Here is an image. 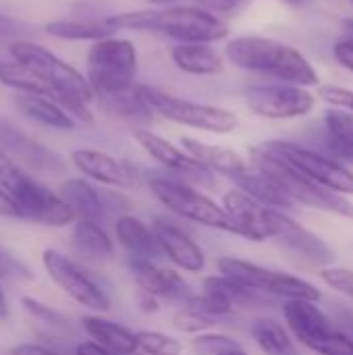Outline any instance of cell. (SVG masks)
I'll use <instances>...</instances> for the list:
<instances>
[{
    "mask_svg": "<svg viewBox=\"0 0 353 355\" xmlns=\"http://www.w3.org/2000/svg\"><path fill=\"white\" fill-rule=\"evenodd\" d=\"M8 52L15 62L29 69L52 92L54 102H58L73 119L94 123V112L89 108L94 102V92L81 71L46 46L29 40H12Z\"/></svg>",
    "mask_w": 353,
    "mask_h": 355,
    "instance_id": "6da1fadb",
    "label": "cell"
},
{
    "mask_svg": "<svg viewBox=\"0 0 353 355\" xmlns=\"http://www.w3.org/2000/svg\"><path fill=\"white\" fill-rule=\"evenodd\" d=\"M106 19L114 27V31L131 29V31L158 33L177 40L179 44H187V42L214 44L229 35V25L214 12L198 4L129 10V12L108 15Z\"/></svg>",
    "mask_w": 353,
    "mask_h": 355,
    "instance_id": "7a4b0ae2",
    "label": "cell"
},
{
    "mask_svg": "<svg viewBox=\"0 0 353 355\" xmlns=\"http://www.w3.org/2000/svg\"><path fill=\"white\" fill-rule=\"evenodd\" d=\"M227 60L237 69L260 73L300 87L320 85L314 64L293 46L264 35H237L227 42Z\"/></svg>",
    "mask_w": 353,
    "mask_h": 355,
    "instance_id": "3957f363",
    "label": "cell"
},
{
    "mask_svg": "<svg viewBox=\"0 0 353 355\" xmlns=\"http://www.w3.org/2000/svg\"><path fill=\"white\" fill-rule=\"evenodd\" d=\"M0 189L12 200L17 208V216L44 225L62 229L75 223L73 210L62 202V198L33 177H29L23 166H19L12 158H8L0 150Z\"/></svg>",
    "mask_w": 353,
    "mask_h": 355,
    "instance_id": "277c9868",
    "label": "cell"
},
{
    "mask_svg": "<svg viewBox=\"0 0 353 355\" xmlns=\"http://www.w3.org/2000/svg\"><path fill=\"white\" fill-rule=\"evenodd\" d=\"M250 160H252V166L260 171L262 175H266L291 202H300L304 206L333 212L337 216L353 220V204L350 200H345V196L314 183L304 173H300L298 168H293L279 156L270 154L262 146L250 148Z\"/></svg>",
    "mask_w": 353,
    "mask_h": 355,
    "instance_id": "5b68a950",
    "label": "cell"
},
{
    "mask_svg": "<svg viewBox=\"0 0 353 355\" xmlns=\"http://www.w3.org/2000/svg\"><path fill=\"white\" fill-rule=\"evenodd\" d=\"M87 83L94 100L133 89L137 75V48L131 40L110 35L92 44L87 52Z\"/></svg>",
    "mask_w": 353,
    "mask_h": 355,
    "instance_id": "8992f818",
    "label": "cell"
},
{
    "mask_svg": "<svg viewBox=\"0 0 353 355\" xmlns=\"http://www.w3.org/2000/svg\"><path fill=\"white\" fill-rule=\"evenodd\" d=\"M137 92L152 114L162 116V119L183 125V127L227 135V133H233L239 125L237 114L225 106L193 102V100L175 96V94L162 92L158 87L146 85V83H137Z\"/></svg>",
    "mask_w": 353,
    "mask_h": 355,
    "instance_id": "52a82bcc",
    "label": "cell"
},
{
    "mask_svg": "<svg viewBox=\"0 0 353 355\" xmlns=\"http://www.w3.org/2000/svg\"><path fill=\"white\" fill-rule=\"evenodd\" d=\"M146 183L154 198L175 216L189 223H198L202 227L233 233V225L223 206H218L212 198H208L193 185L164 175H150Z\"/></svg>",
    "mask_w": 353,
    "mask_h": 355,
    "instance_id": "ba28073f",
    "label": "cell"
},
{
    "mask_svg": "<svg viewBox=\"0 0 353 355\" xmlns=\"http://www.w3.org/2000/svg\"><path fill=\"white\" fill-rule=\"evenodd\" d=\"M262 148L268 150L270 154L279 156L281 160H285L300 173H304L314 183H318L331 191H337L341 196H353V171L347 168L345 164H341L339 160L318 154L300 144L285 141V139L264 141Z\"/></svg>",
    "mask_w": 353,
    "mask_h": 355,
    "instance_id": "9c48e42d",
    "label": "cell"
},
{
    "mask_svg": "<svg viewBox=\"0 0 353 355\" xmlns=\"http://www.w3.org/2000/svg\"><path fill=\"white\" fill-rule=\"evenodd\" d=\"M246 106L262 119L291 121L302 119L314 110L316 98L308 87L291 83H258L243 89Z\"/></svg>",
    "mask_w": 353,
    "mask_h": 355,
    "instance_id": "30bf717a",
    "label": "cell"
},
{
    "mask_svg": "<svg viewBox=\"0 0 353 355\" xmlns=\"http://www.w3.org/2000/svg\"><path fill=\"white\" fill-rule=\"evenodd\" d=\"M42 264L46 275L79 306L100 314L110 308V300L106 291L69 256L54 248H46L42 252Z\"/></svg>",
    "mask_w": 353,
    "mask_h": 355,
    "instance_id": "8fae6325",
    "label": "cell"
},
{
    "mask_svg": "<svg viewBox=\"0 0 353 355\" xmlns=\"http://www.w3.org/2000/svg\"><path fill=\"white\" fill-rule=\"evenodd\" d=\"M71 164L83 175V179H92L100 185L131 189L141 181L150 179V171L131 160L114 158L108 152L96 148H79L71 152Z\"/></svg>",
    "mask_w": 353,
    "mask_h": 355,
    "instance_id": "7c38bea8",
    "label": "cell"
},
{
    "mask_svg": "<svg viewBox=\"0 0 353 355\" xmlns=\"http://www.w3.org/2000/svg\"><path fill=\"white\" fill-rule=\"evenodd\" d=\"M133 137L154 162H158L164 171L173 173V179H179L189 185H206V187L214 185V175L210 171H206L189 154H185L181 148H177L173 141L164 139L162 135L150 129H135Z\"/></svg>",
    "mask_w": 353,
    "mask_h": 355,
    "instance_id": "4fadbf2b",
    "label": "cell"
},
{
    "mask_svg": "<svg viewBox=\"0 0 353 355\" xmlns=\"http://www.w3.org/2000/svg\"><path fill=\"white\" fill-rule=\"evenodd\" d=\"M129 272L137 283L139 291L156 297L158 302L185 306L193 295L189 283L177 270L162 268L154 260L129 258Z\"/></svg>",
    "mask_w": 353,
    "mask_h": 355,
    "instance_id": "5bb4252c",
    "label": "cell"
},
{
    "mask_svg": "<svg viewBox=\"0 0 353 355\" xmlns=\"http://www.w3.org/2000/svg\"><path fill=\"white\" fill-rule=\"evenodd\" d=\"M0 150L12 158L19 166H27L37 173H56L62 171V160L48 150L44 144L35 141L23 129L12 125L8 119L0 116Z\"/></svg>",
    "mask_w": 353,
    "mask_h": 355,
    "instance_id": "9a60e30c",
    "label": "cell"
},
{
    "mask_svg": "<svg viewBox=\"0 0 353 355\" xmlns=\"http://www.w3.org/2000/svg\"><path fill=\"white\" fill-rule=\"evenodd\" d=\"M266 220V233L268 237L277 239L279 243H283L285 248L318 262H331L333 260V252L331 248L312 231H308L306 227H302L300 223H295L293 218H289L283 210H275V208H266L264 214Z\"/></svg>",
    "mask_w": 353,
    "mask_h": 355,
    "instance_id": "2e32d148",
    "label": "cell"
},
{
    "mask_svg": "<svg viewBox=\"0 0 353 355\" xmlns=\"http://www.w3.org/2000/svg\"><path fill=\"white\" fill-rule=\"evenodd\" d=\"M152 233L158 241L162 256H166L183 272H202L206 256L202 248L175 223L166 218H154Z\"/></svg>",
    "mask_w": 353,
    "mask_h": 355,
    "instance_id": "e0dca14e",
    "label": "cell"
},
{
    "mask_svg": "<svg viewBox=\"0 0 353 355\" xmlns=\"http://www.w3.org/2000/svg\"><path fill=\"white\" fill-rule=\"evenodd\" d=\"M283 314L293 337L312 352L335 331V327L331 324L327 314L316 306V302L289 300L283 306Z\"/></svg>",
    "mask_w": 353,
    "mask_h": 355,
    "instance_id": "ac0fdd59",
    "label": "cell"
},
{
    "mask_svg": "<svg viewBox=\"0 0 353 355\" xmlns=\"http://www.w3.org/2000/svg\"><path fill=\"white\" fill-rule=\"evenodd\" d=\"M223 210L227 212L231 225H233V235L246 237L250 241H266V206L258 204L252 200L248 193L241 189H229L223 196Z\"/></svg>",
    "mask_w": 353,
    "mask_h": 355,
    "instance_id": "d6986e66",
    "label": "cell"
},
{
    "mask_svg": "<svg viewBox=\"0 0 353 355\" xmlns=\"http://www.w3.org/2000/svg\"><path fill=\"white\" fill-rule=\"evenodd\" d=\"M181 150L212 175H223L231 181H237L250 168V164L235 150L206 144L196 137H181Z\"/></svg>",
    "mask_w": 353,
    "mask_h": 355,
    "instance_id": "ffe728a7",
    "label": "cell"
},
{
    "mask_svg": "<svg viewBox=\"0 0 353 355\" xmlns=\"http://www.w3.org/2000/svg\"><path fill=\"white\" fill-rule=\"evenodd\" d=\"M216 268L218 272L229 279L231 283L254 291V293H273L275 295V287L279 281V270H268L264 266H258L254 262L241 260V258H218L216 260Z\"/></svg>",
    "mask_w": 353,
    "mask_h": 355,
    "instance_id": "44dd1931",
    "label": "cell"
},
{
    "mask_svg": "<svg viewBox=\"0 0 353 355\" xmlns=\"http://www.w3.org/2000/svg\"><path fill=\"white\" fill-rule=\"evenodd\" d=\"M114 235L119 245L129 254V258H141V260H154L162 256L158 241L152 233V227L144 223L137 216L125 214L117 218Z\"/></svg>",
    "mask_w": 353,
    "mask_h": 355,
    "instance_id": "7402d4cb",
    "label": "cell"
},
{
    "mask_svg": "<svg viewBox=\"0 0 353 355\" xmlns=\"http://www.w3.org/2000/svg\"><path fill=\"white\" fill-rule=\"evenodd\" d=\"M171 60L173 64L196 77H212L223 73V56L212 48V44H202V42H187V44H177L171 48Z\"/></svg>",
    "mask_w": 353,
    "mask_h": 355,
    "instance_id": "603a6c76",
    "label": "cell"
},
{
    "mask_svg": "<svg viewBox=\"0 0 353 355\" xmlns=\"http://www.w3.org/2000/svg\"><path fill=\"white\" fill-rule=\"evenodd\" d=\"M15 108L29 119L35 125L54 129V131H73L75 119L54 100L44 96H31V94H17L15 96Z\"/></svg>",
    "mask_w": 353,
    "mask_h": 355,
    "instance_id": "cb8c5ba5",
    "label": "cell"
},
{
    "mask_svg": "<svg viewBox=\"0 0 353 355\" xmlns=\"http://www.w3.org/2000/svg\"><path fill=\"white\" fill-rule=\"evenodd\" d=\"M58 196L73 210L75 220H94L100 223L104 216V198L102 193L83 177H73L62 181Z\"/></svg>",
    "mask_w": 353,
    "mask_h": 355,
    "instance_id": "d4e9b609",
    "label": "cell"
},
{
    "mask_svg": "<svg viewBox=\"0 0 353 355\" xmlns=\"http://www.w3.org/2000/svg\"><path fill=\"white\" fill-rule=\"evenodd\" d=\"M81 327L89 335L92 341H96L98 345H102L104 349L112 352L114 355L137 354L135 333L129 331L127 327L119 324V322L89 314V316L81 318Z\"/></svg>",
    "mask_w": 353,
    "mask_h": 355,
    "instance_id": "484cf974",
    "label": "cell"
},
{
    "mask_svg": "<svg viewBox=\"0 0 353 355\" xmlns=\"http://www.w3.org/2000/svg\"><path fill=\"white\" fill-rule=\"evenodd\" d=\"M44 31L64 42H98L117 35L106 17L102 19H54L44 25Z\"/></svg>",
    "mask_w": 353,
    "mask_h": 355,
    "instance_id": "4316f807",
    "label": "cell"
},
{
    "mask_svg": "<svg viewBox=\"0 0 353 355\" xmlns=\"http://www.w3.org/2000/svg\"><path fill=\"white\" fill-rule=\"evenodd\" d=\"M237 189H241L243 193H248L252 200H256L258 204L266 206V208H275V210H287L293 206V202L260 171H256L252 164L250 168L235 181Z\"/></svg>",
    "mask_w": 353,
    "mask_h": 355,
    "instance_id": "83f0119b",
    "label": "cell"
},
{
    "mask_svg": "<svg viewBox=\"0 0 353 355\" xmlns=\"http://www.w3.org/2000/svg\"><path fill=\"white\" fill-rule=\"evenodd\" d=\"M73 245L81 256L106 260L114 254L112 237L94 220H75L73 227Z\"/></svg>",
    "mask_w": 353,
    "mask_h": 355,
    "instance_id": "f1b7e54d",
    "label": "cell"
},
{
    "mask_svg": "<svg viewBox=\"0 0 353 355\" xmlns=\"http://www.w3.org/2000/svg\"><path fill=\"white\" fill-rule=\"evenodd\" d=\"M252 337L266 355H298L291 335L273 318H258L252 324Z\"/></svg>",
    "mask_w": 353,
    "mask_h": 355,
    "instance_id": "f546056e",
    "label": "cell"
},
{
    "mask_svg": "<svg viewBox=\"0 0 353 355\" xmlns=\"http://www.w3.org/2000/svg\"><path fill=\"white\" fill-rule=\"evenodd\" d=\"M0 83L15 89L17 94H31V96H44L52 98V92L23 64L10 60V62H0Z\"/></svg>",
    "mask_w": 353,
    "mask_h": 355,
    "instance_id": "4dcf8cb0",
    "label": "cell"
},
{
    "mask_svg": "<svg viewBox=\"0 0 353 355\" xmlns=\"http://www.w3.org/2000/svg\"><path fill=\"white\" fill-rule=\"evenodd\" d=\"M325 125L337 154L350 160L353 156V112L331 108L325 112Z\"/></svg>",
    "mask_w": 353,
    "mask_h": 355,
    "instance_id": "1f68e13d",
    "label": "cell"
},
{
    "mask_svg": "<svg viewBox=\"0 0 353 355\" xmlns=\"http://www.w3.org/2000/svg\"><path fill=\"white\" fill-rule=\"evenodd\" d=\"M137 352L144 355H181L183 343L160 331H137L135 333Z\"/></svg>",
    "mask_w": 353,
    "mask_h": 355,
    "instance_id": "d6a6232c",
    "label": "cell"
},
{
    "mask_svg": "<svg viewBox=\"0 0 353 355\" xmlns=\"http://www.w3.org/2000/svg\"><path fill=\"white\" fill-rule=\"evenodd\" d=\"M216 324V318L206 316L202 312H196L187 306H183L175 316H173V327L181 333H191V335H200L206 333L208 329H212Z\"/></svg>",
    "mask_w": 353,
    "mask_h": 355,
    "instance_id": "836d02e7",
    "label": "cell"
},
{
    "mask_svg": "<svg viewBox=\"0 0 353 355\" xmlns=\"http://www.w3.org/2000/svg\"><path fill=\"white\" fill-rule=\"evenodd\" d=\"M239 343L227 335H216V333H200L191 339V349L198 355H221L223 352L235 349Z\"/></svg>",
    "mask_w": 353,
    "mask_h": 355,
    "instance_id": "e575fe53",
    "label": "cell"
},
{
    "mask_svg": "<svg viewBox=\"0 0 353 355\" xmlns=\"http://www.w3.org/2000/svg\"><path fill=\"white\" fill-rule=\"evenodd\" d=\"M318 96L331 104L333 108H341L353 112V89L350 87H341V85H320L318 87Z\"/></svg>",
    "mask_w": 353,
    "mask_h": 355,
    "instance_id": "d590c367",
    "label": "cell"
},
{
    "mask_svg": "<svg viewBox=\"0 0 353 355\" xmlns=\"http://www.w3.org/2000/svg\"><path fill=\"white\" fill-rule=\"evenodd\" d=\"M21 306H23V310L27 314H31L33 318H37L42 322H48V324H62L64 322V318L56 310H52L50 306H46L44 302H40V300H35L31 295H23Z\"/></svg>",
    "mask_w": 353,
    "mask_h": 355,
    "instance_id": "8d00e7d4",
    "label": "cell"
},
{
    "mask_svg": "<svg viewBox=\"0 0 353 355\" xmlns=\"http://www.w3.org/2000/svg\"><path fill=\"white\" fill-rule=\"evenodd\" d=\"M314 352L318 355H353V341L335 329L322 343H318Z\"/></svg>",
    "mask_w": 353,
    "mask_h": 355,
    "instance_id": "74e56055",
    "label": "cell"
},
{
    "mask_svg": "<svg viewBox=\"0 0 353 355\" xmlns=\"http://www.w3.org/2000/svg\"><path fill=\"white\" fill-rule=\"evenodd\" d=\"M320 277L331 289L353 297V270H347V268H325L320 272Z\"/></svg>",
    "mask_w": 353,
    "mask_h": 355,
    "instance_id": "f35d334b",
    "label": "cell"
},
{
    "mask_svg": "<svg viewBox=\"0 0 353 355\" xmlns=\"http://www.w3.org/2000/svg\"><path fill=\"white\" fill-rule=\"evenodd\" d=\"M248 2H252V0H196L198 6L214 12L216 17H221V15H233V12L241 10Z\"/></svg>",
    "mask_w": 353,
    "mask_h": 355,
    "instance_id": "ab89813d",
    "label": "cell"
},
{
    "mask_svg": "<svg viewBox=\"0 0 353 355\" xmlns=\"http://www.w3.org/2000/svg\"><path fill=\"white\" fill-rule=\"evenodd\" d=\"M23 33H29V25L6 15V12H0V37H12V40H23L21 35Z\"/></svg>",
    "mask_w": 353,
    "mask_h": 355,
    "instance_id": "60d3db41",
    "label": "cell"
},
{
    "mask_svg": "<svg viewBox=\"0 0 353 355\" xmlns=\"http://www.w3.org/2000/svg\"><path fill=\"white\" fill-rule=\"evenodd\" d=\"M333 56L335 60L353 73V37H343L333 46Z\"/></svg>",
    "mask_w": 353,
    "mask_h": 355,
    "instance_id": "b9f144b4",
    "label": "cell"
},
{
    "mask_svg": "<svg viewBox=\"0 0 353 355\" xmlns=\"http://www.w3.org/2000/svg\"><path fill=\"white\" fill-rule=\"evenodd\" d=\"M10 355H58L54 354L52 349L44 347V345H37V343H21V345H15L10 349Z\"/></svg>",
    "mask_w": 353,
    "mask_h": 355,
    "instance_id": "7bdbcfd3",
    "label": "cell"
},
{
    "mask_svg": "<svg viewBox=\"0 0 353 355\" xmlns=\"http://www.w3.org/2000/svg\"><path fill=\"white\" fill-rule=\"evenodd\" d=\"M75 355H114L112 352L104 349L102 345H98L96 341H81L75 347Z\"/></svg>",
    "mask_w": 353,
    "mask_h": 355,
    "instance_id": "ee69618b",
    "label": "cell"
},
{
    "mask_svg": "<svg viewBox=\"0 0 353 355\" xmlns=\"http://www.w3.org/2000/svg\"><path fill=\"white\" fill-rule=\"evenodd\" d=\"M0 216H4V218H19L12 200L2 189H0Z\"/></svg>",
    "mask_w": 353,
    "mask_h": 355,
    "instance_id": "f6af8a7d",
    "label": "cell"
},
{
    "mask_svg": "<svg viewBox=\"0 0 353 355\" xmlns=\"http://www.w3.org/2000/svg\"><path fill=\"white\" fill-rule=\"evenodd\" d=\"M339 324H341V333L347 335L353 341V314L352 312H341L339 314Z\"/></svg>",
    "mask_w": 353,
    "mask_h": 355,
    "instance_id": "bcb514c9",
    "label": "cell"
},
{
    "mask_svg": "<svg viewBox=\"0 0 353 355\" xmlns=\"http://www.w3.org/2000/svg\"><path fill=\"white\" fill-rule=\"evenodd\" d=\"M6 318H8V302H6L4 291L0 289V320H6Z\"/></svg>",
    "mask_w": 353,
    "mask_h": 355,
    "instance_id": "7dc6e473",
    "label": "cell"
},
{
    "mask_svg": "<svg viewBox=\"0 0 353 355\" xmlns=\"http://www.w3.org/2000/svg\"><path fill=\"white\" fill-rule=\"evenodd\" d=\"M279 2H283V4H287V6H304V4H308L310 0H279Z\"/></svg>",
    "mask_w": 353,
    "mask_h": 355,
    "instance_id": "c3c4849f",
    "label": "cell"
},
{
    "mask_svg": "<svg viewBox=\"0 0 353 355\" xmlns=\"http://www.w3.org/2000/svg\"><path fill=\"white\" fill-rule=\"evenodd\" d=\"M150 4H156V6H171V4H175V2H179V0H148Z\"/></svg>",
    "mask_w": 353,
    "mask_h": 355,
    "instance_id": "681fc988",
    "label": "cell"
},
{
    "mask_svg": "<svg viewBox=\"0 0 353 355\" xmlns=\"http://www.w3.org/2000/svg\"><path fill=\"white\" fill-rule=\"evenodd\" d=\"M221 355H250V354H246L241 347H235V349H229V352H223Z\"/></svg>",
    "mask_w": 353,
    "mask_h": 355,
    "instance_id": "f907efd6",
    "label": "cell"
},
{
    "mask_svg": "<svg viewBox=\"0 0 353 355\" xmlns=\"http://www.w3.org/2000/svg\"><path fill=\"white\" fill-rule=\"evenodd\" d=\"M350 162H353V156H352V158H350Z\"/></svg>",
    "mask_w": 353,
    "mask_h": 355,
    "instance_id": "816d5d0a",
    "label": "cell"
},
{
    "mask_svg": "<svg viewBox=\"0 0 353 355\" xmlns=\"http://www.w3.org/2000/svg\"><path fill=\"white\" fill-rule=\"evenodd\" d=\"M350 2H352V4H353V0H350Z\"/></svg>",
    "mask_w": 353,
    "mask_h": 355,
    "instance_id": "f5cc1de1",
    "label": "cell"
}]
</instances>
